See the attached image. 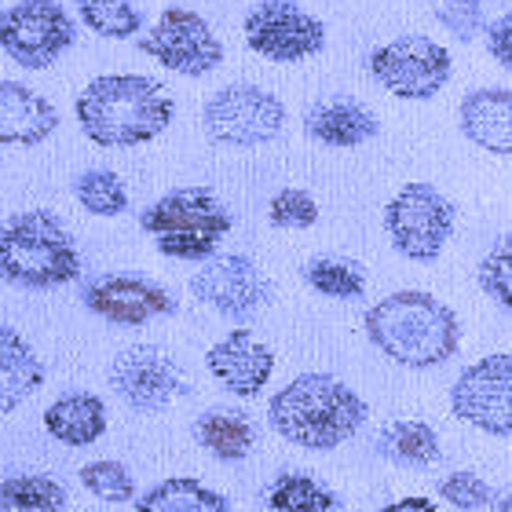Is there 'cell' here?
Masks as SVG:
<instances>
[{
    "mask_svg": "<svg viewBox=\"0 0 512 512\" xmlns=\"http://www.w3.org/2000/svg\"><path fill=\"white\" fill-rule=\"evenodd\" d=\"M59 128V114L44 96L19 81L0 85V139L4 147H37Z\"/></svg>",
    "mask_w": 512,
    "mask_h": 512,
    "instance_id": "cell-17",
    "label": "cell"
},
{
    "mask_svg": "<svg viewBox=\"0 0 512 512\" xmlns=\"http://www.w3.org/2000/svg\"><path fill=\"white\" fill-rule=\"evenodd\" d=\"M81 487L88 494H96L99 502L110 505H125L136 498V483H132V472L121 465V461H88L81 469Z\"/></svg>",
    "mask_w": 512,
    "mask_h": 512,
    "instance_id": "cell-30",
    "label": "cell"
},
{
    "mask_svg": "<svg viewBox=\"0 0 512 512\" xmlns=\"http://www.w3.org/2000/svg\"><path fill=\"white\" fill-rule=\"evenodd\" d=\"M267 505L275 512H333L337 509V494L326 491L311 476L289 472V476H278L275 487L267 491Z\"/></svg>",
    "mask_w": 512,
    "mask_h": 512,
    "instance_id": "cell-26",
    "label": "cell"
},
{
    "mask_svg": "<svg viewBox=\"0 0 512 512\" xmlns=\"http://www.w3.org/2000/svg\"><path fill=\"white\" fill-rule=\"evenodd\" d=\"M491 55L505 70H512V11L505 15L502 22H494L491 30Z\"/></svg>",
    "mask_w": 512,
    "mask_h": 512,
    "instance_id": "cell-35",
    "label": "cell"
},
{
    "mask_svg": "<svg viewBox=\"0 0 512 512\" xmlns=\"http://www.w3.org/2000/svg\"><path fill=\"white\" fill-rule=\"evenodd\" d=\"M205 366L231 395H256L275 374V355L264 341H256L253 330H231L209 348Z\"/></svg>",
    "mask_w": 512,
    "mask_h": 512,
    "instance_id": "cell-16",
    "label": "cell"
},
{
    "mask_svg": "<svg viewBox=\"0 0 512 512\" xmlns=\"http://www.w3.org/2000/svg\"><path fill=\"white\" fill-rule=\"evenodd\" d=\"M381 512H439V505L432 498H399V502L384 505Z\"/></svg>",
    "mask_w": 512,
    "mask_h": 512,
    "instance_id": "cell-36",
    "label": "cell"
},
{
    "mask_svg": "<svg viewBox=\"0 0 512 512\" xmlns=\"http://www.w3.org/2000/svg\"><path fill=\"white\" fill-rule=\"evenodd\" d=\"M81 19L88 30H96L99 37H132L139 33V8H132V0H81Z\"/></svg>",
    "mask_w": 512,
    "mask_h": 512,
    "instance_id": "cell-29",
    "label": "cell"
},
{
    "mask_svg": "<svg viewBox=\"0 0 512 512\" xmlns=\"http://www.w3.org/2000/svg\"><path fill=\"white\" fill-rule=\"evenodd\" d=\"M304 278H308L311 289H319L326 297H359L366 289L363 267L352 264V260H341V256H319L304 267Z\"/></svg>",
    "mask_w": 512,
    "mask_h": 512,
    "instance_id": "cell-27",
    "label": "cell"
},
{
    "mask_svg": "<svg viewBox=\"0 0 512 512\" xmlns=\"http://www.w3.org/2000/svg\"><path fill=\"white\" fill-rule=\"evenodd\" d=\"M41 384L44 366L30 348V341L15 326H4L0 330V392H4L0 406H4V414H11L22 399H30Z\"/></svg>",
    "mask_w": 512,
    "mask_h": 512,
    "instance_id": "cell-20",
    "label": "cell"
},
{
    "mask_svg": "<svg viewBox=\"0 0 512 512\" xmlns=\"http://www.w3.org/2000/svg\"><path fill=\"white\" fill-rule=\"evenodd\" d=\"M450 410L487 436H512V355H487L450 388Z\"/></svg>",
    "mask_w": 512,
    "mask_h": 512,
    "instance_id": "cell-10",
    "label": "cell"
},
{
    "mask_svg": "<svg viewBox=\"0 0 512 512\" xmlns=\"http://www.w3.org/2000/svg\"><path fill=\"white\" fill-rule=\"evenodd\" d=\"M384 458L399 461V465H432L439 461V436L436 428L425 421H392L377 439Z\"/></svg>",
    "mask_w": 512,
    "mask_h": 512,
    "instance_id": "cell-24",
    "label": "cell"
},
{
    "mask_svg": "<svg viewBox=\"0 0 512 512\" xmlns=\"http://www.w3.org/2000/svg\"><path fill=\"white\" fill-rule=\"evenodd\" d=\"M139 224L154 235L158 253L176 260H213L220 238L231 231V213L209 187H180L150 205Z\"/></svg>",
    "mask_w": 512,
    "mask_h": 512,
    "instance_id": "cell-5",
    "label": "cell"
},
{
    "mask_svg": "<svg viewBox=\"0 0 512 512\" xmlns=\"http://www.w3.org/2000/svg\"><path fill=\"white\" fill-rule=\"evenodd\" d=\"M439 22H443L450 33H458L461 41H469L483 26V4L480 0H447V4L439 8Z\"/></svg>",
    "mask_w": 512,
    "mask_h": 512,
    "instance_id": "cell-34",
    "label": "cell"
},
{
    "mask_svg": "<svg viewBox=\"0 0 512 512\" xmlns=\"http://www.w3.org/2000/svg\"><path fill=\"white\" fill-rule=\"evenodd\" d=\"M439 494L447 498L454 509L461 512H472V509H487V505L494 502L491 487H487V480L483 476H476V472H450L447 480L439 483Z\"/></svg>",
    "mask_w": 512,
    "mask_h": 512,
    "instance_id": "cell-33",
    "label": "cell"
},
{
    "mask_svg": "<svg viewBox=\"0 0 512 512\" xmlns=\"http://www.w3.org/2000/svg\"><path fill=\"white\" fill-rule=\"evenodd\" d=\"M139 48L169 66L172 74L202 77L224 63V44L213 33V26L191 8H165L154 30L139 41Z\"/></svg>",
    "mask_w": 512,
    "mask_h": 512,
    "instance_id": "cell-8",
    "label": "cell"
},
{
    "mask_svg": "<svg viewBox=\"0 0 512 512\" xmlns=\"http://www.w3.org/2000/svg\"><path fill=\"white\" fill-rule=\"evenodd\" d=\"M366 333L374 348H381L399 366L428 370V366H443L458 352L461 326L458 315L443 300H436L432 293L403 289L377 300L366 311Z\"/></svg>",
    "mask_w": 512,
    "mask_h": 512,
    "instance_id": "cell-2",
    "label": "cell"
},
{
    "mask_svg": "<svg viewBox=\"0 0 512 512\" xmlns=\"http://www.w3.org/2000/svg\"><path fill=\"white\" fill-rule=\"evenodd\" d=\"M461 132L491 154H512V92L480 88L461 103Z\"/></svg>",
    "mask_w": 512,
    "mask_h": 512,
    "instance_id": "cell-18",
    "label": "cell"
},
{
    "mask_svg": "<svg viewBox=\"0 0 512 512\" xmlns=\"http://www.w3.org/2000/svg\"><path fill=\"white\" fill-rule=\"evenodd\" d=\"M480 286L512 311V235L502 238L480 264Z\"/></svg>",
    "mask_w": 512,
    "mask_h": 512,
    "instance_id": "cell-32",
    "label": "cell"
},
{
    "mask_svg": "<svg viewBox=\"0 0 512 512\" xmlns=\"http://www.w3.org/2000/svg\"><path fill=\"white\" fill-rule=\"evenodd\" d=\"M246 41L271 63H300L322 52L326 26L297 0H260L246 15Z\"/></svg>",
    "mask_w": 512,
    "mask_h": 512,
    "instance_id": "cell-11",
    "label": "cell"
},
{
    "mask_svg": "<svg viewBox=\"0 0 512 512\" xmlns=\"http://www.w3.org/2000/svg\"><path fill=\"white\" fill-rule=\"evenodd\" d=\"M194 297L220 315H249L271 300V282L249 256H213L191 278Z\"/></svg>",
    "mask_w": 512,
    "mask_h": 512,
    "instance_id": "cell-13",
    "label": "cell"
},
{
    "mask_svg": "<svg viewBox=\"0 0 512 512\" xmlns=\"http://www.w3.org/2000/svg\"><path fill=\"white\" fill-rule=\"evenodd\" d=\"M77 121L99 147H139L169 128L172 96L143 74H107L77 96Z\"/></svg>",
    "mask_w": 512,
    "mask_h": 512,
    "instance_id": "cell-1",
    "label": "cell"
},
{
    "mask_svg": "<svg viewBox=\"0 0 512 512\" xmlns=\"http://www.w3.org/2000/svg\"><path fill=\"white\" fill-rule=\"evenodd\" d=\"M0 264L8 282L30 289L66 286L81 275V253L74 238L48 209L11 216L0 242Z\"/></svg>",
    "mask_w": 512,
    "mask_h": 512,
    "instance_id": "cell-4",
    "label": "cell"
},
{
    "mask_svg": "<svg viewBox=\"0 0 512 512\" xmlns=\"http://www.w3.org/2000/svg\"><path fill=\"white\" fill-rule=\"evenodd\" d=\"M267 220L275 227H289V231H304L319 220V205L311 198L308 191H300V187H286V191H278L267 205Z\"/></svg>",
    "mask_w": 512,
    "mask_h": 512,
    "instance_id": "cell-31",
    "label": "cell"
},
{
    "mask_svg": "<svg viewBox=\"0 0 512 512\" xmlns=\"http://www.w3.org/2000/svg\"><path fill=\"white\" fill-rule=\"evenodd\" d=\"M198 443L220 461H242L253 450V425L249 417L231 414V410H213V414L198 417Z\"/></svg>",
    "mask_w": 512,
    "mask_h": 512,
    "instance_id": "cell-23",
    "label": "cell"
},
{
    "mask_svg": "<svg viewBox=\"0 0 512 512\" xmlns=\"http://www.w3.org/2000/svg\"><path fill=\"white\" fill-rule=\"evenodd\" d=\"M77 202L85 205L92 216H118V213H125L128 191L118 172L92 169L77 180Z\"/></svg>",
    "mask_w": 512,
    "mask_h": 512,
    "instance_id": "cell-28",
    "label": "cell"
},
{
    "mask_svg": "<svg viewBox=\"0 0 512 512\" xmlns=\"http://www.w3.org/2000/svg\"><path fill=\"white\" fill-rule=\"evenodd\" d=\"M308 136H315L326 147H359L377 136V118L363 103L352 99H330L308 114Z\"/></svg>",
    "mask_w": 512,
    "mask_h": 512,
    "instance_id": "cell-21",
    "label": "cell"
},
{
    "mask_svg": "<svg viewBox=\"0 0 512 512\" xmlns=\"http://www.w3.org/2000/svg\"><path fill=\"white\" fill-rule=\"evenodd\" d=\"M286 107L282 99L256 85H231L220 88L205 103V128L216 143L227 147H260L282 132Z\"/></svg>",
    "mask_w": 512,
    "mask_h": 512,
    "instance_id": "cell-7",
    "label": "cell"
},
{
    "mask_svg": "<svg viewBox=\"0 0 512 512\" xmlns=\"http://www.w3.org/2000/svg\"><path fill=\"white\" fill-rule=\"evenodd\" d=\"M392 246L417 264L436 260L454 231V205L432 183H406L384 209Z\"/></svg>",
    "mask_w": 512,
    "mask_h": 512,
    "instance_id": "cell-6",
    "label": "cell"
},
{
    "mask_svg": "<svg viewBox=\"0 0 512 512\" xmlns=\"http://www.w3.org/2000/svg\"><path fill=\"white\" fill-rule=\"evenodd\" d=\"M85 304L118 326H147L150 319L172 315L176 300L161 286L136 275H107L85 289Z\"/></svg>",
    "mask_w": 512,
    "mask_h": 512,
    "instance_id": "cell-15",
    "label": "cell"
},
{
    "mask_svg": "<svg viewBox=\"0 0 512 512\" xmlns=\"http://www.w3.org/2000/svg\"><path fill=\"white\" fill-rule=\"evenodd\" d=\"M110 384L132 410H165L180 395V366L154 344H139L118 355L110 366Z\"/></svg>",
    "mask_w": 512,
    "mask_h": 512,
    "instance_id": "cell-14",
    "label": "cell"
},
{
    "mask_svg": "<svg viewBox=\"0 0 512 512\" xmlns=\"http://www.w3.org/2000/svg\"><path fill=\"white\" fill-rule=\"evenodd\" d=\"M139 512H231L227 498L191 476H172L139 498Z\"/></svg>",
    "mask_w": 512,
    "mask_h": 512,
    "instance_id": "cell-22",
    "label": "cell"
},
{
    "mask_svg": "<svg viewBox=\"0 0 512 512\" xmlns=\"http://www.w3.org/2000/svg\"><path fill=\"white\" fill-rule=\"evenodd\" d=\"M4 52L26 70H44L74 41V22L55 0H19L4 15Z\"/></svg>",
    "mask_w": 512,
    "mask_h": 512,
    "instance_id": "cell-12",
    "label": "cell"
},
{
    "mask_svg": "<svg viewBox=\"0 0 512 512\" xmlns=\"http://www.w3.org/2000/svg\"><path fill=\"white\" fill-rule=\"evenodd\" d=\"M370 70L392 96L399 99H432L450 77V52L443 44L421 33L395 37L377 48Z\"/></svg>",
    "mask_w": 512,
    "mask_h": 512,
    "instance_id": "cell-9",
    "label": "cell"
},
{
    "mask_svg": "<svg viewBox=\"0 0 512 512\" xmlns=\"http://www.w3.org/2000/svg\"><path fill=\"white\" fill-rule=\"evenodd\" d=\"M0 502L4 512H66V491L52 476H8Z\"/></svg>",
    "mask_w": 512,
    "mask_h": 512,
    "instance_id": "cell-25",
    "label": "cell"
},
{
    "mask_svg": "<svg viewBox=\"0 0 512 512\" xmlns=\"http://www.w3.org/2000/svg\"><path fill=\"white\" fill-rule=\"evenodd\" d=\"M498 512H512V494H505V498H498Z\"/></svg>",
    "mask_w": 512,
    "mask_h": 512,
    "instance_id": "cell-37",
    "label": "cell"
},
{
    "mask_svg": "<svg viewBox=\"0 0 512 512\" xmlns=\"http://www.w3.org/2000/svg\"><path fill=\"white\" fill-rule=\"evenodd\" d=\"M44 428L66 447H92L107 432V403L92 392H70L44 410Z\"/></svg>",
    "mask_w": 512,
    "mask_h": 512,
    "instance_id": "cell-19",
    "label": "cell"
},
{
    "mask_svg": "<svg viewBox=\"0 0 512 512\" xmlns=\"http://www.w3.org/2000/svg\"><path fill=\"white\" fill-rule=\"evenodd\" d=\"M282 439L304 450H333L363 428L366 403L333 374H300L267 406Z\"/></svg>",
    "mask_w": 512,
    "mask_h": 512,
    "instance_id": "cell-3",
    "label": "cell"
}]
</instances>
